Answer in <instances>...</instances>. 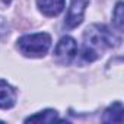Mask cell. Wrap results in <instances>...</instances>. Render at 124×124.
<instances>
[{
  "instance_id": "cell-1",
  "label": "cell",
  "mask_w": 124,
  "mask_h": 124,
  "mask_svg": "<svg viewBox=\"0 0 124 124\" xmlns=\"http://www.w3.org/2000/svg\"><path fill=\"white\" fill-rule=\"evenodd\" d=\"M121 42L118 37L114 35L105 25H91L83 34V50L82 58L88 63L98 60L107 48L117 47Z\"/></svg>"
},
{
  "instance_id": "cell-3",
  "label": "cell",
  "mask_w": 124,
  "mask_h": 124,
  "mask_svg": "<svg viewBox=\"0 0 124 124\" xmlns=\"http://www.w3.org/2000/svg\"><path fill=\"white\" fill-rule=\"evenodd\" d=\"M78 54V42L72 37H63L54 48V57L58 63L69 64Z\"/></svg>"
},
{
  "instance_id": "cell-7",
  "label": "cell",
  "mask_w": 124,
  "mask_h": 124,
  "mask_svg": "<svg viewBox=\"0 0 124 124\" xmlns=\"http://www.w3.org/2000/svg\"><path fill=\"white\" fill-rule=\"evenodd\" d=\"M123 111H124L123 104L120 101H117L105 109V112L102 115V121L104 123H121L123 121Z\"/></svg>"
},
{
  "instance_id": "cell-2",
  "label": "cell",
  "mask_w": 124,
  "mask_h": 124,
  "mask_svg": "<svg viewBox=\"0 0 124 124\" xmlns=\"http://www.w3.org/2000/svg\"><path fill=\"white\" fill-rule=\"evenodd\" d=\"M51 47V37L47 32L23 35L18 39V48L26 57H42Z\"/></svg>"
},
{
  "instance_id": "cell-4",
  "label": "cell",
  "mask_w": 124,
  "mask_h": 124,
  "mask_svg": "<svg viewBox=\"0 0 124 124\" xmlns=\"http://www.w3.org/2000/svg\"><path fill=\"white\" fill-rule=\"evenodd\" d=\"M89 2L91 0H72L70 2V8H69L67 16L64 21V25L69 29H73L82 23L85 10H86V6L89 5Z\"/></svg>"
},
{
  "instance_id": "cell-9",
  "label": "cell",
  "mask_w": 124,
  "mask_h": 124,
  "mask_svg": "<svg viewBox=\"0 0 124 124\" xmlns=\"http://www.w3.org/2000/svg\"><path fill=\"white\" fill-rule=\"evenodd\" d=\"M123 22H124V15H123V2H118L114 8L112 12V23L114 26L121 32L123 31Z\"/></svg>"
},
{
  "instance_id": "cell-8",
  "label": "cell",
  "mask_w": 124,
  "mask_h": 124,
  "mask_svg": "<svg viewBox=\"0 0 124 124\" xmlns=\"http://www.w3.org/2000/svg\"><path fill=\"white\" fill-rule=\"evenodd\" d=\"M57 121V111L55 109H44L37 112L35 115H29L25 118V123H54Z\"/></svg>"
},
{
  "instance_id": "cell-11",
  "label": "cell",
  "mask_w": 124,
  "mask_h": 124,
  "mask_svg": "<svg viewBox=\"0 0 124 124\" xmlns=\"http://www.w3.org/2000/svg\"><path fill=\"white\" fill-rule=\"evenodd\" d=\"M10 3V0H0V8H2V9H5L8 5Z\"/></svg>"
},
{
  "instance_id": "cell-5",
  "label": "cell",
  "mask_w": 124,
  "mask_h": 124,
  "mask_svg": "<svg viewBox=\"0 0 124 124\" xmlns=\"http://www.w3.org/2000/svg\"><path fill=\"white\" fill-rule=\"evenodd\" d=\"M16 104V91L6 80L0 79V108L9 109Z\"/></svg>"
},
{
  "instance_id": "cell-10",
  "label": "cell",
  "mask_w": 124,
  "mask_h": 124,
  "mask_svg": "<svg viewBox=\"0 0 124 124\" xmlns=\"http://www.w3.org/2000/svg\"><path fill=\"white\" fill-rule=\"evenodd\" d=\"M6 32H8V25H6V22L3 21V18H0V37L5 35Z\"/></svg>"
},
{
  "instance_id": "cell-6",
  "label": "cell",
  "mask_w": 124,
  "mask_h": 124,
  "mask_svg": "<svg viewBox=\"0 0 124 124\" xmlns=\"http://www.w3.org/2000/svg\"><path fill=\"white\" fill-rule=\"evenodd\" d=\"M37 5L42 15L57 16L64 9V0H37Z\"/></svg>"
}]
</instances>
